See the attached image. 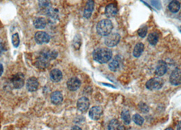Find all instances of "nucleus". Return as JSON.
Segmentation results:
<instances>
[{
    "instance_id": "39448f33",
    "label": "nucleus",
    "mask_w": 181,
    "mask_h": 130,
    "mask_svg": "<svg viewBox=\"0 0 181 130\" xmlns=\"http://www.w3.org/2000/svg\"><path fill=\"white\" fill-rule=\"evenodd\" d=\"M120 36L117 33H110V34L106 36L104 43L106 46L109 47H112L116 46L120 41Z\"/></svg>"
},
{
    "instance_id": "423d86ee",
    "label": "nucleus",
    "mask_w": 181,
    "mask_h": 130,
    "mask_svg": "<svg viewBox=\"0 0 181 130\" xmlns=\"http://www.w3.org/2000/svg\"><path fill=\"white\" fill-rule=\"evenodd\" d=\"M12 84L15 88H21L25 84V76L22 73H18L12 76Z\"/></svg>"
},
{
    "instance_id": "4468645a",
    "label": "nucleus",
    "mask_w": 181,
    "mask_h": 130,
    "mask_svg": "<svg viewBox=\"0 0 181 130\" xmlns=\"http://www.w3.org/2000/svg\"><path fill=\"white\" fill-rule=\"evenodd\" d=\"M122 61L121 58H119V56H116L110 62L108 65L109 69L112 71H116L120 69V66H121Z\"/></svg>"
},
{
    "instance_id": "aec40b11",
    "label": "nucleus",
    "mask_w": 181,
    "mask_h": 130,
    "mask_svg": "<svg viewBox=\"0 0 181 130\" xmlns=\"http://www.w3.org/2000/svg\"><path fill=\"white\" fill-rule=\"evenodd\" d=\"M145 49V45L142 43H138V44H136L135 47L133 49V54L136 58H138L142 55V52Z\"/></svg>"
},
{
    "instance_id": "cd10ccee",
    "label": "nucleus",
    "mask_w": 181,
    "mask_h": 130,
    "mask_svg": "<svg viewBox=\"0 0 181 130\" xmlns=\"http://www.w3.org/2000/svg\"><path fill=\"white\" fill-rule=\"evenodd\" d=\"M12 43L13 46L15 47H18L20 44V38L18 33H15V34L12 36Z\"/></svg>"
},
{
    "instance_id": "bb28decb",
    "label": "nucleus",
    "mask_w": 181,
    "mask_h": 130,
    "mask_svg": "<svg viewBox=\"0 0 181 130\" xmlns=\"http://www.w3.org/2000/svg\"><path fill=\"white\" fill-rule=\"evenodd\" d=\"M39 6L41 8L46 9L47 11L51 6V0H39Z\"/></svg>"
},
{
    "instance_id": "393cba45",
    "label": "nucleus",
    "mask_w": 181,
    "mask_h": 130,
    "mask_svg": "<svg viewBox=\"0 0 181 130\" xmlns=\"http://www.w3.org/2000/svg\"><path fill=\"white\" fill-rule=\"evenodd\" d=\"M133 119V121L136 123V125L141 126L143 125L144 122H145V119H143V117H142L141 116L140 114H135L132 117Z\"/></svg>"
},
{
    "instance_id": "f257e3e1",
    "label": "nucleus",
    "mask_w": 181,
    "mask_h": 130,
    "mask_svg": "<svg viewBox=\"0 0 181 130\" xmlns=\"http://www.w3.org/2000/svg\"><path fill=\"white\" fill-rule=\"evenodd\" d=\"M57 56V52L55 50H45L37 58L36 65L40 69H45L48 67L51 61L55 60Z\"/></svg>"
},
{
    "instance_id": "f704fd0d",
    "label": "nucleus",
    "mask_w": 181,
    "mask_h": 130,
    "mask_svg": "<svg viewBox=\"0 0 181 130\" xmlns=\"http://www.w3.org/2000/svg\"><path fill=\"white\" fill-rule=\"evenodd\" d=\"M118 130H125V128H124V126L120 125L118 128Z\"/></svg>"
},
{
    "instance_id": "f03ea898",
    "label": "nucleus",
    "mask_w": 181,
    "mask_h": 130,
    "mask_svg": "<svg viewBox=\"0 0 181 130\" xmlns=\"http://www.w3.org/2000/svg\"><path fill=\"white\" fill-rule=\"evenodd\" d=\"M112 52L108 48H98L93 53V57L96 62L104 64L112 58Z\"/></svg>"
},
{
    "instance_id": "c756f323",
    "label": "nucleus",
    "mask_w": 181,
    "mask_h": 130,
    "mask_svg": "<svg viewBox=\"0 0 181 130\" xmlns=\"http://www.w3.org/2000/svg\"><path fill=\"white\" fill-rule=\"evenodd\" d=\"M138 108L140 109V110L143 113H147V112H149V106L144 103H140L139 105H138Z\"/></svg>"
},
{
    "instance_id": "5701e85b",
    "label": "nucleus",
    "mask_w": 181,
    "mask_h": 130,
    "mask_svg": "<svg viewBox=\"0 0 181 130\" xmlns=\"http://www.w3.org/2000/svg\"><path fill=\"white\" fill-rule=\"evenodd\" d=\"M121 119L125 125H129L131 123V116L127 110H123L121 112Z\"/></svg>"
},
{
    "instance_id": "a878e982",
    "label": "nucleus",
    "mask_w": 181,
    "mask_h": 130,
    "mask_svg": "<svg viewBox=\"0 0 181 130\" xmlns=\"http://www.w3.org/2000/svg\"><path fill=\"white\" fill-rule=\"evenodd\" d=\"M82 39L79 35H76L73 41V46L76 49H78L82 44Z\"/></svg>"
},
{
    "instance_id": "c9c22d12",
    "label": "nucleus",
    "mask_w": 181,
    "mask_h": 130,
    "mask_svg": "<svg viewBox=\"0 0 181 130\" xmlns=\"http://www.w3.org/2000/svg\"><path fill=\"white\" fill-rule=\"evenodd\" d=\"M165 130H173V129H172V128H168L166 129Z\"/></svg>"
},
{
    "instance_id": "20e7f679",
    "label": "nucleus",
    "mask_w": 181,
    "mask_h": 130,
    "mask_svg": "<svg viewBox=\"0 0 181 130\" xmlns=\"http://www.w3.org/2000/svg\"><path fill=\"white\" fill-rule=\"evenodd\" d=\"M163 85V81L162 78L159 77L157 78H154L149 79V80L146 82V88L153 91V90H158L162 87Z\"/></svg>"
},
{
    "instance_id": "e433bc0d",
    "label": "nucleus",
    "mask_w": 181,
    "mask_h": 130,
    "mask_svg": "<svg viewBox=\"0 0 181 130\" xmlns=\"http://www.w3.org/2000/svg\"><path fill=\"white\" fill-rule=\"evenodd\" d=\"M179 30H180V32H181V26H180V27L179 28Z\"/></svg>"
},
{
    "instance_id": "dca6fc26",
    "label": "nucleus",
    "mask_w": 181,
    "mask_h": 130,
    "mask_svg": "<svg viewBox=\"0 0 181 130\" xmlns=\"http://www.w3.org/2000/svg\"><path fill=\"white\" fill-rule=\"evenodd\" d=\"M63 100V96L62 93L59 91H55L51 93V101L53 104L59 105L61 103Z\"/></svg>"
},
{
    "instance_id": "72a5a7b5",
    "label": "nucleus",
    "mask_w": 181,
    "mask_h": 130,
    "mask_svg": "<svg viewBox=\"0 0 181 130\" xmlns=\"http://www.w3.org/2000/svg\"><path fill=\"white\" fill-rule=\"evenodd\" d=\"M177 130H181V121L179 122L177 125Z\"/></svg>"
},
{
    "instance_id": "6ab92c4d",
    "label": "nucleus",
    "mask_w": 181,
    "mask_h": 130,
    "mask_svg": "<svg viewBox=\"0 0 181 130\" xmlns=\"http://www.w3.org/2000/svg\"><path fill=\"white\" fill-rule=\"evenodd\" d=\"M47 22L46 20L43 17L36 18L33 21V25L36 29H44L46 28Z\"/></svg>"
},
{
    "instance_id": "0eeeda50",
    "label": "nucleus",
    "mask_w": 181,
    "mask_h": 130,
    "mask_svg": "<svg viewBox=\"0 0 181 130\" xmlns=\"http://www.w3.org/2000/svg\"><path fill=\"white\" fill-rule=\"evenodd\" d=\"M34 38L37 44L42 45L48 43L50 41V39H51V36L45 32L40 31L36 33Z\"/></svg>"
},
{
    "instance_id": "2f4dec72",
    "label": "nucleus",
    "mask_w": 181,
    "mask_h": 130,
    "mask_svg": "<svg viewBox=\"0 0 181 130\" xmlns=\"http://www.w3.org/2000/svg\"><path fill=\"white\" fill-rule=\"evenodd\" d=\"M3 72H4V67L2 64H0V77L3 74Z\"/></svg>"
},
{
    "instance_id": "9d476101",
    "label": "nucleus",
    "mask_w": 181,
    "mask_h": 130,
    "mask_svg": "<svg viewBox=\"0 0 181 130\" xmlns=\"http://www.w3.org/2000/svg\"><path fill=\"white\" fill-rule=\"evenodd\" d=\"M80 85H81V82L78 78L75 77L69 79L67 82V87L70 91H77L80 88Z\"/></svg>"
},
{
    "instance_id": "f8f14e48",
    "label": "nucleus",
    "mask_w": 181,
    "mask_h": 130,
    "mask_svg": "<svg viewBox=\"0 0 181 130\" xmlns=\"http://www.w3.org/2000/svg\"><path fill=\"white\" fill-rule=\"evenodd\" d=\"M39 83L38 79L35 77H31L29 78L26 83V88L30 92L36 91L38 88Z\"/></svg>"
},
{
    "instance_id": "412c9836",
    "label": "nucleus",
    "mask_w": 181,
    "mask_h": 130,
    "mask_svg": "<svg viewBox=\"0 0 181 130\" xmlns=\"http://www.w3.org/2000/svg\"><path fill=\"white\" fill-rule=\"evenodd\" d=\"M159 36L157 32H152L149 34L148 36V41L150 45H155L157 42L159 41Z\"/></svg>"
},
{
    "instance_id": "1a4fd4ad",
    "label": "nucleus",
    "mask_w": 181,
    "mask_h": 130,
    "mask_svg": "<svg viewBox=\"0 0 181 130\" xmlns=\"http://www.w3.org/2000/svg\"><path fill=\"white\" fill-rule=\"evenodd\" d=\"M90 102L88 98L85 97V96H82L80 97L78 101H77V108H78V110L82 112H85L89 108Z\"/></svg>"
},
{
    "instance_id": "6e6552de",
    "label": "nucleus",
    "mask_w": 181,
    "mask_h": 130,
    "mask_svg": "<svg viewBox=\"0 0 181 130\" xmlns=\"http://www.w3.org/2000/svg\"><path fill=\"white\" fill-rule=\"evenodd\" d=\"M103 114V110L100 106H93L90 109L89 115V117L94 121H98Z\"/></svg>"
},
{
    "instance_id": "7ed1b4c3",
    "label": "nucleus",
    "mask_w": 181,
    "mask_h": 130,
    "mask_svg": "<svg viewBox=\"0 0 181 130\" xmlns=\"http://www.w3.org/2000/svg\"><path fill=\"white\" fill-rule=\"evenodd\" d=\"M97 32L102 36H106L112 32L113 24L109 19H103L97 25Z\"/></svg>"
},
{
    "instance_id": "ddd939ff",
    "label": "nucleus",
    "mask_w": 181,
    "mask_h": 130,
    "mask_svg": "<svg viewBox=\"0 0 181 130\" xmlns=\"http://www.w3.org/2000/svg\"><path fill=\"white\" fill-rule=\"evenodd\" d=\"M94 5L95 3L93 0H89L88 2H86L85 10H84V16L85 18L89 19L91 16L93 9H94Z\"/></svg>"
},
{
    "instance_id": "2eb2a0df",
    "label": "nucleus",
    "mask_w": 181,
    "mask_h": 130,
    "mask_svg": "<svg viewBox=\"0 0 181 130\" xmlns=\"http://www.w3.org/2000/svg\"><path fill=\"white\" fill-rule=\"evenodd\" d=\"M118 13V8L114 4H110L106 7L105 15L108 17H114Z\"/></svg>"
},
{
    "instance_id": "473e14b6",
    "label": "nucleus",
    "mask_w": 181,
    "mask_h": 130,
    "mask_svg": "<svg viewBox=\"0 0 181 130\" xmlns=\"http://www.w3.org/2000/svg\"><path fill=\"white\" fill-rule=\"evenodd\" d=\"M71 130H82V129L80 128V127H78V126L75 125V126L73 127V128L71 129Z\"/></svg>"
},
{
    "instance_id": "7c9ffc66",
    "label": "nucleus",
    "mask_w": 181,
    "mask_h": 130,
    "mask_svg": "<svg viewBox=\"0 0 181 130\" xmlns=\"http://www.w3.org/2000/svg\"><path fill=\"white\" fill-rule=\"evenodd\" d=\"M4 51V45L2 44V43H0V56L2 55L3 52Z\"/></svg>"
},
{
    "instance_id": "f3484780",
    "label": "nucleus",
    "mask_w": 181,
    "mask_h": 130,
    "mask_svg": "<svg viewBox=\"0 0 181 130\" xmlns=\"http://www.w3.org/2000/svg\"><path fill=\"white\" fill-rule=\"evenodd\" d=\"M167 67L166 63L164 61H161L158 62V64L157 65V67L155 69V74L158 77L162 76L167 72Z\"/></svg>"
},
{
    "instance_id": "b1692460",
    "label": "nucleus",
    "mask_w": 181,
    "mask_h": 130,
    "mask_svg": "<svg viewBox=\"0 0 181 130\" xmlns=\"http://www.w3.org/2000/svg\"><path fill=\"white\" fill-rule=\"evenodd\" d=\"M120 123L117 119H112L111 121L109 123L108 127V130H118Z\"/></svg>"
},
{
    "instance_id": "9b49d317",
    "label": "nucleus",
    "mask_w": 181,
    "mask_h": 130,
    "mask_svg": "<svg viewBox=\"0 0 181 130\" xmlns=\"http://www.w3.org/2000/svg\"><path fill=\"white\" fill-rule=\"evenodd\" d=\"M170 82L174 86L181 84V70L175 69L170 77Z\"/></svg>"
},
{
    "instance_id": "4be33fe9",
    "label": "nucleus",
    "mask_w": 181,
    "mask_h": 130,
    "mask_svg": "<svg viewBox=\"0 0 181 130\" xmlns=\"http://www.w3.org/2000/svg\"><path fill=\"white\" fill-rule=\"evenodd\" d=\"M168 8L172 12L176 13L177 12H179V11L180 8V2L176 1V0H174V1L171 2L170 3V4L168 6Z\"/></svg>"
},
{
    "instance_id": "a211bd4d",
    "label": "nucleus",
    "mask_w": 181,
    "mask_h": 130,
    "mask_svg": "<svg viewBox=\"0 0 181 130\" xmlns=\"http://www.w3.org/2000/svg\"><path fill=\"white\" fill-rule=\"evenodd\" d=\"M50 78L53 82H59L63 78L62 72L58 69H54L50 73Z\"/></svg>"
},
{
    "instance_id": "c85d7f7f",
    "label": "nucleus",
    "mask_w": 181,
    "mask_h": 130,
    "mask_svg": "<svg viewBox=\"0 0 181 130\" xmlns=\"http://www.w3.org/2000/svg\"><path fill=\"white\" fill-rule=\"evenodd\" d=\"M147 31H148V28H147L146 26H142V27H141L138 29V35L142 38L145 37L147 34Z\"/></svg>"
}]
</instances>
